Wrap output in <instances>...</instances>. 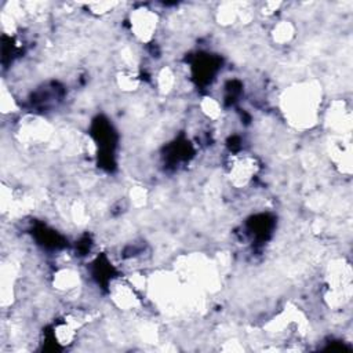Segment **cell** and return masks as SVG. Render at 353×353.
Instances as JSON below:
<instances>
[{
	"label": "cell",
	"instance_id": "1",
	"mask_svg": "<svg viewBox=\"0 0 353 353\" xmlns=\"http://www.w3.org/2000/svg\"><path fill=\"white\" fill-rule=\"evenodd\" d=\"M321 94L312 84H296L281 97L283 112L295 128H307L316 123Z\"/></svg>",
	"mask_w": 353,
	"mask_h": 353
},
{
	"label": "cell",
	"instance_id": "2",
	"mask_svg": "<svg viewBox=\"0 0 353 353\" xmlns=\"http://www.w3.org/2000/svg\"><path fill=\"white\" fill-rule=\"evenodd\" d=\"M256 159L248 153H234L229 159L228 175L230 183L237 189L247 186L251 182L252 176L256 174Z\"/></svg>",
	"mask_w": 353,
	"mask_h": 353
},
{
	"label": "cell",
	"instance_id": "3",
	"mask_svg": "<svg viewBox=\"0 0 353 353\" xmlns=\"http://www.w3.org/2000/svg\"><path fill=\"white\" fill-rule=\"evenodd\" d=\"M130 25H131V32L134 33V36L139 41L148 43L156 34L157 25H159V17L153 10L142 7V8L131 11Z\"/></svg>",
	"mask_w": 353,
	"mask_h": 353
},
{
	"label": "cell",
	"instance_id": "4",
	"mask_svg": "<svg viewBox=\"0 0 353 353\" xmlns=\"http://www.w3.org/2000/svg\"><path fill=\"white\" fill-rule=\"evenodd\" d=\"M52 287L61 294H73L81 287L80 273L72 266L61 268L52 276Z\"/></svg>",
	"mask_w": 353,
	"mask_h": 353
},
{
	"label": "cell",
	"instance_id": "5",
	"mask_svg": "<svg viewBox=\"0 0 353 353\" xmlns=\"http://www.w3.org/2000/svg\"><path fill=\"white\" fill-rule=\"evenodd\" d=\"M295 36V28L291 23V21H279L273 29H272V37L274 43L279 44H287L290 43Z\"/></svg>",
	"mask_w": 353,
	"mask_h": 353
},
{
	"label": "cell",
	"instance_id": "6",
	"mask_svg": "<svg viewBox=\"0 0 353 353\" xmlns=\"http://www.w3.org/2000/svg\"><path fill=\"white\" fill-rule=\"evenodd\" d=\"M200 109L203 114L211 120H216L222 116V106L221 103L212 97H204L200 102Z\"/></svg>",
	"mask_w": 353,
	"mask_h": 353
}]
</instances>
